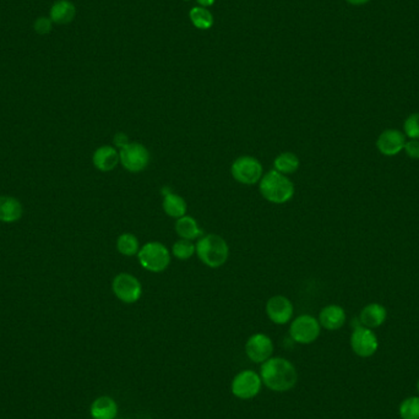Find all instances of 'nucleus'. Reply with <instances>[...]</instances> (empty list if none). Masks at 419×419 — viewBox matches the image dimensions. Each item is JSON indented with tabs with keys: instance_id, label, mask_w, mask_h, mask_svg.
I'll use <instances>...</instances> for the list:
<instances>
[{
	"instance_id": "nucleus-1",
	"label": "nucleus",
	"mask_w": 419,
	"mask_h": 419,
	"mask_svg": "<svg viewBox=\"0 0 419 419\" xmlns=\"http://www.w3.org/2000/svg\"><path fill=\"white\" fill-rule=\"evenodd\" d=\"M262 384L275 392H286L295 387L298 381V372L288 359L271 357L260 368Z\"/></svg>"
},
{
	"instance_id": "nucleus-2",
	"label": "nucleus",
	"mask_w": 419,
	"mask_h": 419,
	"mask_svg": "<svg viewBox=\"0 0 419 419\" xmlns=\"http://www.w3.org/2000/svg\"><path fill=\"white\" fill-rule=\"evenodd\" d=\"M259 191L265 200L282 205L295 196V184L288 176L272 169L262 176L259 181Z\"/></svg>"
},
{
	"instance_id": "nucleus-3",
	"label": "nucleus",
	"mask_w": 419,
	"mask_h": 419,
	"mask_svg": "<svg viewBox=\"0 0 419 419\" xmlns=\"http://www.w3.org/2000/svg\"><path fill=\"white\" fill-rule=\"evenodd\" d=\"M196 255L200 262L210 269L224 266L229 257L227 242L219 234L201 236L195 244Z\"/></svg>"
},
{
	"instance_id": "nucleus-4",
	"label": "nucleus",
	"mask_w": 419,
	"mask_h": 419,
	"mask_svg": "<svg viewBox=\"0 0 419 419\" xmlns=\"http://www.w3.org/2000/svg\"><path fill=\"white\" fill-rule=\"evenodd\" d=\"M138 262L146 271L163 272L171 264V252L165 244L148 242L143 244L138 254Z\"/></svg>"
},
{
	"instance_id": "nucleus-5",
	"label": "nucleus",
	"mask_w": 419,
	"mask_h": 419,
	"mask_svg": "<svg viewBox=\"0 0 419 419\" xmlns=\"http://www.w3.org/2000/svg\"><path fill=\"white\" fill-rule=\"evenodd\" d=\"M231 173L234 181H238L240 184L254 186L257 184L264 176V168L257 158L252 156H240L232 163Z\"/></svg>"
},
{
	"instance_id": "nucleus-6",
	"label": "nucleus",
	"mask_w": 419,
	"mask_h": 419,
	"mask_svg": "<svg viewBox=\"0 0 419 419\" xmlns=\"http://www.w3.org/2000/svg\"><path fill=\"white\" fill-rule=\"evenodd\" d=\"M120 165L130 173H140L148 168L151 155L148 148L140 143H127L120 150Z\"/></svg>"
},
{
	"instance_id": "nucleus-7",
	"label": "nucleus",
	"mask_w": 419,
	"mask_h": 419,
	"mask_svg": "<svg viewBox=\"0 0 419 419\" xmlns=\"http://www.w3.org/2000/svg\"><path fill=\"white\" fill-rule=\"evenodd\" d=\"M262 384L260 374L254 370H242L232 380L231 391L239 400H250L260 394Z\"/></svg>"
},
{
	"instance_id": "nucleus-8",
	"label": "nucleus",
	"mask_w": 419,
	"mask_h": 419,
	"mask_svg": "<svg viewBox=\"0 0 419 419\" xmlns=\"http://www.w3.org/2000/svg\"><path fill=\"white\" fill-rule=\"evenodd\" d=\"M321 333L319 320L313 315H299L292 321L290 326V336L295 342L299 344H310L315 342Z\"/></svg>"
},
{
	"instance_id": "nucleus-9",
	"label": "nucleus",
	"mask_w": 419,
	"mask_h": 419,
	"mask_svg": "<svg viewBox=\"0 0 419 419\" xmlns=\"http://www.w3.org/2000/svg\"><path fill=\"white\" fill-rule=\"evenodd\" d=\"M112 291L120 302L125 304H133L141 298L143 286L136 277L127 272H122L113 278Z\"/></svg>"
},
{
	"instance_id": "nucleus-10",
	"label": "nucleus",
	"mask_w": 419,
	"mask_h": 419,
	"mask_svg": "<svg viewBox=\"0 0 419 419\" xmlns=\"http://www.w3.org/2000/svg\"><path fill=\"white\" fill-rule=\"evenodd\" d=\"M351 347L358 357H372L379 348L377 335L373 333L372 329L364 328L362 325L354 328L351 335Z\"/></svg>"
},
{
	"instance_id": "nucleus-11",
	"label": "nucleus",
	"mask_w": 419,
	"mask_h": 419,
	"mask_svg": "<svg viewBox=\"0 0 419 419\" xmlns=\"http://www.w3.org/2000/svg\"><path fill=\"white\" fill-rule=\"evenodd\" d=\"M273 342L265 334H254L245 343V354L252 363L262 364L272 357Z\"/></svg>"
},
{
	"instance_id": "nucleus-12",
	"label": "nucleus",
	"mask_w": 419,
	"mask_h": 419,
	"mask_svg": "<svg viewBox=\"0 0 419 419\" xmlns=\"http://www.w3.org/2000/svg\"><path fill=\"white\" fill-rule=\"evenodd\" d=\"M266 315L273 324L286 325L295 313L291 300L285 295H273L266 303Z\"/></svg>"
},
{
	"instance_id": "nucleus-13",
	"label": "nucleus",
	"mask_w": 419,
	"mask_h": 419,
	"mask_svg": "<svg viewBox=\"0 0 419 419\" xmlns=\"http://www.w3.org/2000/svg\"><path fill=\"white\" fill-rule=\"evenodd\" d=\"M406 141L405 134L399 129H386L378 136V151L384 156L392 157L404 151Z\"/></svg>"
},
{
	"instance_id": "nucleus-14",
	"label": "nucleus",
	"mask_w": 419,
	"mask_h": 419,
	"mask_svg": "<svg viewBox=\"0 0 419 419\" xmlns=\"http://www.w3.org/2000/svg\"><path fill=\"white\" fill-rule=\"evenodd\" d=\"M346 311L341 305L330 304L324 307L320 311L319 320L320 326L329 331H336L346 324Z\"/></svg>"
},
{
	"instance_id": "nucleus-15",
	"label": "nucleus",
	"mask_w": 419,
	"mask_h": 419,
	"mask_svg": "<svg viewBox=\"0 0 419 419\" xmlns=\"http://www.w3.org/2000/svg\"><path fill=\"white\" fill-rule=\"evenodd\" d=\"M92 162L98 171H113L120 163V151L110 145L101 146L94 153Z\"/></svg>"
},
{
	"instance_id": "nucleus-16",
	"label": "nucleus",
	"mask_w": 419,
	"mask_h": 419,
	"mask_svg": "<svg viewBox=\"0 0 419 419\" xmlns=\"http://www.w3.org/2000/svg\"><path fill=\"white\" fill-rule=\"evenodd\" d=\"M387 318V310L385 307L379 303H370L363 308L359 314V321L364 328L377 329L384 324Z\"/></svg>"
},
{
	"instance_id": "nucleus-17",
	"label": "nucleus",
	"mask_w": 419,
	"mask_h": 419,
	"mask_svg": "<svg viewBox=\"0 0 419 419\" xmlns=\"http://www.w3.org/2000/svg\"><path fill=\"white\" fill-rule=\"evenodd\" d=\"M75 16L77 8L70 0H57L49 10V19L56 25L70 24Z\"/></svg>"
},
{
	"instance_id": "nucleus-18",
	"label": "nucleus",
	"mask_w": 419,
	"mask_h": 419,
	"mask_svg": "<svg viewBox=\"0 0 419 419\" xmlns=\"http://www.w3.org/2000/svg\"><path fill=\"white\" fill-rule=\"evenodd\" d=\"M90 415L94 419H117L118 405L110 396H101L91 404Z\"/></svg>"
},
{
	"instance_id": "nucleus-19",
	"label": "nucleus",
	"mask_w": 419,
	"mask_h": 419,
	"mask_svg": "<svg viewBox=\"0 0 419 419\" xmlns=\"http://www.w3.org/2000/svg\"><path fill=\"white\" fill-rule=\"evenodd\" d=\"M22 205L13 196H0V222L14 224L22 217Z\"/></svg>"
},
{
	"instance_id": "nucleus-20",
	"label": "nucleus",
	"mask_w": 419,
	"mask_h": 419,
	"mask_svg": "<svg viewBox=\"0 0 419 419\" xmlns=\"http://www.w3.org/2000/svg\"><path fill=\"white\" fill-rule=\"evenodd\" d=\"M176 232L181 239H188V240H193V239L200 238L202 236V229L199 227V224L196 222L194 217L191 216H183L181 219H176Z\"/></svg>"
},
{
	"instance_id": "nucleus-21",
	"label": "nucleus",
	"mask_w": 419,
	"mask_h": 419,
	"mask_svg": "<svg viewBox=\"0 0 419 419\" xmlns=\"http://www.w3.org/2000/svg\"><path fill=\"white\" fill-rule=\"evenodd\" d=\"M162 206L165 212L172 219H176L186 216V209H188L186 200L181 195L174 194V193L166 194V196L163 198Z\"/></svg>"
},
{
	"instance_id": "nucleus-22",
	"label": "nucleus",
	"mask_w": 419,
	"mask_h": 419,
	"mask_svg": "<svg viewBox=\"0 0 419 419\" xmlns=\"http://www.w3.org/2000/svg\"><path fill=\"white\" fill-rule=\"evenodd\" d=\"M300 162L298 156L293 153H282L273 161V169L285 176H290L298 171Z\"/></svg>"
},
{
	"instance_id": "nucleus-23",
	"label": "nucleus",
	"mask_w": 419,
	"mask_h": 419,
	"mask_svg": "<svg viewBox=\"0 0 419 419\" xmlns=\"http://www.w3.org/2000/svg\"><path fill=\"white\" fill-rule=\"evenodd\" d=\"M140 242L138 237L133 233L120 234L117 239V250L124 257H134L140 252Z\"/></svg>"
},
{
	"instance_id": "nucleus-24",
	"label": "nucleus",
	"mask_w": 419,
	"mask_h": 419,
	"mask_svg": "<svg viewBox=\"0 0 419 419\" xmlns=\"http://www.w3.org/2000/svg\"><path fill=\"white\" fill-rule=\"evenodd\" d=\"M191 22L195 26L196 29L209 30L214 25V16L210 13V10L202 6H195L191 10L189 13Z\"/></svg>"
},
{
	"instance_id": "nucleus-25",
	"label": "nucleus",
	"mask_w": 419,
	"mask_h": 419,
	"mask_svg": "<svg viewBox=\"0 0 419 419\" xmlns=\"http://www.w3.org/2000/svg\"><path fill=\"white\" fill-rule=\"evenodd\" d=\"M172 254H173V257L179 259V260H188L194 254H196L195 244L193 243V240L181 238L173 244Z\"/></svg>"
},
{
	"instance_id": "nucleus-26",
	"label": "nucleus",
	"mask_w": 419,
	"mask_h": 419,
	"mask_svg": "<svg viewBox=\"0 0 419 419\" xmlns=\"http://www.w3.org/2000/svg\"><path fill=\"white\" fill-rule=\"evenodd\" d=\"M399 412L402 419H419V396L402 401Z\"/></svg>"
},
{
	"instance_id": "nucleus-27",
	"label": "nucleus",
	"mask_w": 419,
	"mask_h": 419,
	"mask_svg": "<svg viewBox=\"0 0 419 419\" xmlns=\"http://www.w3.org/2000/svg\"><path fill=\"white\" fill-rule=\"evenodd\" d=\"M404 131L407 138L419 140V112L412 113L406 118Z\"/></svg>"
},
{
	"instance_id": "nucleus-28",
	"label": "nucleus",
	"mask_w": 419,
	"mask_h": 419,
	"mask_svg": "<svg viewBox=\"0 0 419 419\" xmlns=\"http://www.w3.org/2000/svg\"><path fill=\"white\" fill-rule=\"evenodd\" d=\"M34 32L36 34L44 36V34H51L53 29V21L49 19V16H41L36 19L34 24Z\"/></svg>"
},
{
	"instance_id": "nucleus-29",
	"label": "nucleus",
	"mask_w": 419,
	"mask_h": 419,
	"mask_svg": "<svg viewBox=\"0 0 419 419\" xmlns=\"http://www.w3.org/2000/svg\"><path fill=\"white\" fill-rule=\"evenodd\" d=\"M404 151L411 160H419V140L410 138L408 141H406Z\"/></svg>"
},
{
	"instance_id": "nucleus-30",
	"label": "nucleus",
	"mask_w": 419,
	"mask_h": 419,
	"mask_svg": "<svg viewBox=\"0 0 419 419\" xmlns=\"http://www.w3.org/2000/svg\"><path fill=\"white\" fill-rule=\"evenodd\" d=\"M128 143H130V141H129L125 134L120 133L115 135V143L117 145V146H118V148H120H120H123V146H125V145H127Z\"/></svg>"
},
{
	"instance_id": "nucleus-31",
	"label": "nucleus",
	"mask_w": 419,
	"mask_h": 419,
	"mask_svg": "<svg viewBox=\"0 0 419 419\" xmlns=\"http://www.w3.org/2000/svg\"><path fill=\"white\" fill-rule=\"evenodd\" d=\"M198 3L202 8H209V6H212L214 4V0H198Z\"/></svg>"
},
{
	"instance_id": "nucleus-32",
	"label": "nucleus",
	"mask_w": 419,
	"mask_h": 419,
	"mask_svg": "<svg viewBox=\"0 0 419 419\" xmlns=\"http://www.w3.org/2000/svg\"><path fill=\"white\" fill-rule=\"evenodd\" d=\"M346 1H347V3H349V4L352 5H363L367 4L369 0H346Z\"/></svg>"
},
{
	"instance_id": "nucleus-33",
	"label": "nucleus",
	"mask_w": 419,
	"mask_h": 419,
	"mask_svg": "<svg viewBox=\"0 0 419 419\" xmlns=\"http://www.w3.org/2000/svg\"><path fill=\"white\" fill-rule=\"evenodd\" d=\"M417 391H418V394H419V380H418V382H417Z\"/></svg>"
},
{
	"instance_id": "nucleus-34",
	"label": "nucleus",
	"mask_w": 419,
	"mask_h": 419,
	"mask_svg": "<svg viewBox=\"0 0 419 419\" xmlns=\"http://www.w3.org/2000/svg\"><path fill=\"white\" fill-rule=\"evenodd\" d=\"M184 1H189V0H184Z\"/></svg>"
}]
</instances>
